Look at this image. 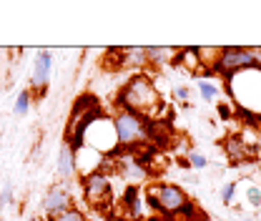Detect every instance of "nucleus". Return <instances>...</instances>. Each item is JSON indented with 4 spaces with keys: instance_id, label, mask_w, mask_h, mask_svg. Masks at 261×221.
Returning <instances> with one entry per match:
<instances>
[{
    "instance_id": "nucleus-1",
    "label": "nucleus",
    "mask_w": 261,
    "mask_h": 221,
    "mask_svg": "<svg viewBox=\"0 0 261 221\" xmlns=\"http://www.w3.org/2000/svg\"><path fill=\"white\" fill-rule=\"evenodd\" d=\"M113 106L121 111H130L141 118H148V121L159 118V113L166 108L161 93L153 83V76L148 73H133L116 93Z\"/></svg>"
},
{
    "instance_id": "nucleus-2",
    "label": "nucleus",
    "mask_w": 261,
    "mask_h": 221,
    "mask_svg": "<svg viewBox=\"0 0 261 221\" xmlns=\"http://www.w3.org/2000/svg\"><path fill=\"white\" fill-rule=\"evenodd\" d=\"M228 98L236 108H244L261 118V68H246L224 81Z\"/></svg>"
},
{
    "instance_id": "nucleus-3",
    "label": "nucleus",
    "mask_w": 261,
    "mask_h": 221,
    "mask_svg": "<svg viewBox=\"0 0 261 221\" xmlns=\"http://www.w3.org/2000/svg\"><path fill=\"white\" fill-rule=\"evenodd\" d=\"M189 201L191 199H189L186 189H181L178 184H168V181H153V184H148L146 196H143V204L153 214H163V216H173Z\"/></svg>"
},
{
    "instance_id": "nucleus-4",
    "label": "nucleus",
    "mask_w": 261,
    "mask_h": 221,
    "mask_svg": "<svg viewBox=\"0 0 261 221\" xmlns=\"http://www.w3.org/2000/svg\"><path fill=\"white\" fill-rule=\"evenodd\" d=\"M246 68H261V48H244V45H226L221 48L219 63L214 65V76L228 81L231 76L246 70Z\"/></svg>"
},
{
    "instance_id": "nucleus-5",
    "label": "nucleus",
    "mask_w": 261,
    "mask_h": 221,
    "mask_svg": "<svg viewBox=\"0 0 261 221\" xmlns=\"http://www.w3.org/2000/svg\"><path fill=\"white\" fill-rule=\"evenodd\" d=\"M111 121H113L116 136H118V146L136 149V146L148 143V118H141V116H136L130 111L116 108Z\"/></svg>"
},
{
    "instance_id": "nucleus-6",
    "label": "nucleus",
    "mask_w": 261,
    "mask_h": 221,
    "mask_svg": "<svg viewBox=\"0 0 261 221\" xmlns=\"http://www.w3.org/2000/svg\"><path fill=\"white\" fill-rule=\"evenodd\" d=\"M81 189H83V199L91 209L106 211L113 199V176L108 171H93L81 179Z\"/></svg>"
},
{
    "instance_id": "nucleus-7",
    "label": "nucleus",
    "mask_w": 261,
    "mask_h": 221,
    "mask_svg": "<svg viewBox=\"0 0 261 221\" xmlns=\"http://www.w3.org/2000/svg\"><path fill=\"white\" fill-rule=\"evenodd\" d=\"M73 206H75V204H73L70 186H68V184H63V181L50 184V186H48V191H45V196H43V201H40V211H43L45 221H53L56 216H61L63 211L73 209Z\"/></svg>"
},
{
    "instance_id": "nucleus-8",
    "label": "nucleus",
    "mask_w": 261,
    "mask_h": 221,
    "mask_svg": "<svg viewBox=\"0 0 261 221\" xmlns=\"http://www.w3.org/2000/svg\"><path fill=\"white\" fill-rule=\"evenodd\" d=\"M50 70H53V53L50 51H38V56L33 58V70H31L33 95L45 93V88L50 83Z\"/></svg>"
},
{
    "instance_id": "nucleus-9",
    "label": "nucleus",
    "mask_w": 261,
    "mask_h": 221,
    "mask_svg": "<svg viewBox=\"0 0 261 221\" xmlns=\"http://www.w3.org/2000/svg\"><path fill=\"white\" fill-rule=\"evenodd\" d=\"M121 209L126 221H143V191L141 186H126L121 196Z\"/></svg>"
},
{
    "instance_id": "nucleus-10",
    "label": "nucleus",
    "mask_w": 261,
    "mask_h": 221,
    "mask_svg": "<svg viewBox=\"0 0 261 221\" xmlns=\"http://www.w3.org/2000/svg\"><path fill=\"white\" fill-rule=\"evenodd\" d=\"M58 176L63 184H73V179H78V168H75V151L68 146V143H61V151H58Z\"/></svg>"
},
{
    "instance_id": "nucleus-11",
    "label": "nucleus",
    "mask_w": 261,
    "mask_h": 221,
    "mask_svg": "<svg viewBox=\"0 0 261 221\" xmlns=\"http://www.w3.org/2000/svg\"><path fill=\"white\" fill-rule=\"evenodd\" d=\"M143 68H148L146 48H143V45H130V48H123V70L143 73Z\"/></svg>"
},
{
    "instance_id": "nucleus-12",
    "label": "nucleus",
    "mask_w": 261,
    "mask_h": 221,
    "mask_svg": "<svg viewBox=\"0 0 261 221\" xmlns=\"http://www.w3.org/2000/svg\"><path fill=\"white\" fill-rule=\"evenodd\" d=\"M176 51H178V48H168V45H151V48H146L148 65H151V68H156V65H159V68H161V65H171Z\"/></svg>"
},
{
    "instance_id": "nucleus-13",
    "label": "nucleus",
    "mask_w": 261,
    "mask_h": 221,
    "mask_svg": "<svg viewBox=\"0 0 261 221\" xmlns=\"http://www.w3.org/2000/svg\"><path fill=\"white\" fill-rule=\"evenodd\" d=\"M196 88H198V93L203 101H208V103H216L219 101V95H221V88L214 83V81H206L203 76L201 78H196Z\"/></svg>"
},
{
    "instance_id": "nucleus-14",
    "label": "nucleus",
    "mask_w": 261,
    "mask_h": 221,
    "mask_svg": "<svg viewBox=\"0 0 261 221\" xmlns=\"http://www.w3.org/2000/svg\"><path fill=\"white\" fill-rule=\"evenodd\" d=\"M33 91L31 88H25V91H20L18 98H15V103H13V113L15 116H28L31 113V106H33Z\"/></svg>"
},
{
    "instance_id": "nucleus-15",
    "label": "nucleus",
    "mask_w": 261,
    "mask_h": 221,
    "mask_svg": "<svg viewBox=\"0 0 261 221\" xmlns=\"http://www.w3.org/2000/svg\"><path fill=\"white\" fill-rule=\"evenodd\" d=\"M186 166L196 168V171H203V168H208V158L203 156L201 151H189L186 154Z\"/></svg>"
},
{
    "instance_id": "nucleus-16",
    "label": "nucleus",
    "mask_w": 261,
    "mask_h": 221,
    "mask_svg": "<svg viewBox=\"0 0 261 221\" xmlns=\"http://www.w3.org/2000/svg\"><path fill=\"white\" fill-rule=\"evenodd\" d=\"M236 189H239V184L236 181H226L221 191H219V199H221V204L224 206H231L233 201H236Z\"/></svg>"
},
{
    "instance_id": "nucleus-17",
    "label": "nucleus",
    "mask_w": 261,
    "mask_h": 221,
    "mask_svg": "<svg viewBox=\"0 0 261 221\" xmlns=\"http://www.w3.org/2000/svg\"><path fill=\"white\" fill-rule=\"evenodd\" d=\"M53 221H88V216H86V211H81L78 206H73V209L63 211L61 216H56Z\"/></svg>"
},
{
    "instance_id": "nucleus-18",
    "label": "nucleus",
    "mask_w": 261,
    "mask_h": 221,
    "mask_svg": "<svg viewBox=\"0 0 261 221\" xmlns=\"http://www.w3.org/2000/svg\"><path fill=\"white\" fill-rule=\"evenodd\" d=\"M244 199H246V206H251V209H261V189L259 186H254V184H251V186L246 189V196H244Z\"/></svg>"
},
{
    "instance_id": "nucleus-19",
    "label": "nucleus",
    "mask_w": 261,
    "mask_h": 221,
    "mask_svg": "<svg viewBox=\"0 0 261 221\" xmlns=\"http://www.w3.org/2000/svg\"><path fill=\"white\" fill-rule=\"evenodd\" d=\"M173 98H178L181 103H186V101L191 98V88H189V86H176V88H173Z\"/></svg>"
},
{
    "instance_id": "nucleus-20",
    "label": "nucleus",
    "mask_w": 261,
    "mask_h": 221,
    "mask_svg": "<svg viewBox=\"0 0 261 221\" xmlns=\"http://www.w3.org/2000/svg\"><path fill=\"white\" fill-rule=\"evenodd\" d=\"M8 204H13V186H10V184L3 186V191H0V209L8 206Z\"/></svg>"
},
{
    "instance_id": "nucleus-21",
    "label": "nucleus",
    "mask_w": 261,
    "mask_h": 221,
    "mask_svg": "<svg viewBox=\"0 0 261 221\" xmlns=\"http://www.w3.org/2000/svg\"><path fill=\"white\" fill-rule=\"evenodd\" d=\"M233 106V103H231ZM228 103H219V113H221V118H231L233 116V108H231Z\"/></svg>"
},
{
    "instance_id": "nucleus-22",
    "label": "nucleus",
    "mask_w": 261,
    "mask_h": 221,
    "mask_svg": "<svg viewBox=\"0 0 261 221\" xmlns=\"http://www.w3.org/2000/svg\"><path fill=\"white\" fill-rule=\"evenodd\" d=\"M233 221H256V216H251V214H246V216H239V219Z\"/></svg>"
},
{
    "instance_id": "nucleus-23",
    "label": "nucleus",
    "mask_w": 261,
    "mask_h": 221,
    "mask_svg": "<svg viewBox=\"0 0 261 221\" xmlns=\"http://www.w3.org/2000/svg\"><path fill=\"white\" fill-rule=\"evenodd\" d=\"M256 149H259V154H261V128L256 131Z\"/></svg>"
}]
</instances>
